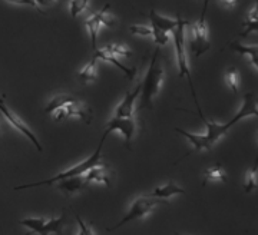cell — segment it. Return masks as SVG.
<instances>
[{
    "label": "cell",
    "mask_w": 258,
    "mask_h": 235,
    "mask_svg": "<svg viewBox=\"0 0 258 235\" xmlns=\"http://www.w3.org/2000/svg\"><path fill=\"white\" fill-rule=\"evenodd\" d=\"M158 47L154 50V54L151 57V64L149 68L145 72V76L141 82V93H139V110H152L154 109V98L157 96L161 86L165 79V72L162 65L158 62V56H159Z\"/></svg>",
    "instance_id": "obj_1"
},
{
    "label": "cell",
    "mask_w": 258,
    "mask_h": 235,
    "mask_svg": "<svg viewBox=\"0 0 258 235\" xmlns=\"http://www.w3.org/2000/svg\"><path fill=\"white\" fill-rule=\"evenodd\" d=\"M108 134L103 132L102 135L101 141L98 144V148L95 149L93 155H91L89 158H86L85 161H82L81 163L78 165H74L71 166L69 169H66L63 172H59L57 175L49 178V180H45V181H39V182H33V184H26V185H20V187H16L15 190L20 191V190H26V188H32V187H42V185H55L56 182L63 181V180H68V178H74V177H81V175H85L88 171H91L92 168L101 165L102 162V148H103V142L106 139Z\"/></svg>",
    "instance_id": "obj_2"
},
{
    "label": "cell",
    "mask_w": 258,
    "mask_h": 235,
    "mask_svg": "<svg viewBox=\"0 0 258 235\" xmlns=\"http://www.w3.org/2000/svg\"><path fill=\"white\" fill-rule=\"evenodd\" d=\"M178 23H176L175 29L171 32V39L174 42V49H175V57L176 65H178V73L181 78H186L189 82L191 91H192L195 103H198L197 95L194 91L192 83V75H191V69H189V62H188V54H186V46H185V27L189 25V22H186L184 19H181V15H178Z\"/></svg>",
    "instance_id": "obj_3"
},
{
    "label": "cell",
    "mask_w": 258,
    "mask_h": 235,
    "mask_svg": "<svg viewBox=\"0 0 258 235\" xmlns=\"http://www.w3.org/2000/svg\"><path fill=\"white\" fill-rule=\"evenodd\" d=\"M68 222L66 212H62V215L57 218H40L32 217L20 219L19 224L28 228V232L25 235L37 234V235H62V231Z\"/></svg>",
    "instance_id": "obj_4"
},
{
    "label": "cell",
    "mask_w": 258,
    "mask_h": 235,
    "mask_svg": "<svg viewBox=\"0 0 258 235\" xmlns=\"http://www.w3.org/2000/svg\"><path fill=\"white\" fill-rule=\"evenodd\" d=\"M162 204H168V202H166L165 199L154 198L149 194L148 195H141V197L132 201L126 215L122 218L116 225L112 226V228H108V231H115V229H118L120 226L126 225L128 222L137 221V219H142V218L149 215L154 209L157 208L158 205H162Z\"/></svg>",
    "instance_id": "obj_5"
},
{
    "label": "cell",
    "mask_w": 258,
    "mask_h": 235,
    "mask_svg": "<svg viewBox=\"0 0 258 235\" xmlns=\"http://www.w3.org/2000/svg\"><path fill=\"white\" fill-rule=\"evenodd\" d=\"M208 2L205 0L204 3V10L201 13V18L198 19L194 25H191V52L195 53L197 57H200L210 49V37H208V26L205 22V15H207V8H208Z\"/></svg>",
    "instance_id": "obj_6"
},
{
    "label": "cell",
    "mask_w": 258,
    "mask_h": 235,
    "mask_svg": "<svg viewBox=\"0 0 258 235\" xmlns=\"http://www.w3.org/2000/svg\"><path fill=\"white\" fill-rule=\"evenodd\" d=\"M109 3H106L102 10L99 12H96V13H93L92 16H89V18L86 19V22H85V26L88 29V33H89V36H91V42H92V47L93 50H96L98 47V36H99V33H101V29L102 26H115V23H116V20L113 16L111 15H108V12H109Z\"/></svg>",
    "instance_id": "obj_7"
},
{
    "label": "cell",
    "mask_w": 258,
    "mask_h": 235,
    "mask_svg": "<svg viewBox=\"0 0 258 235\" xmlns=\"http://www.w3.org/2000/svg\"><path fill=\"white\" fill-rule=\"evenodd\" d=\"M137 128H138V121L137 118H113L109 119V122L106 124V129L105 134H111L113 131H118L122 134L123 139H125V145L126 148L131 149V142L132 138L137 134Z\"/></svg>",
    "instance_id": "obj_8"
},
{
    "label": "cell",
    "mask_w": 258,
    "mask_h": 235,
    "mask_svg": "<svg viewBox=\"0 0 258 235\" xmlns=\"http://www.w3.org/2000/svg\"><path fill=\"white\" fill-rule=\"evenodd\" d=\"M55 115V121H63L69 116H78L82 119L86 125L92 124V109L89 108L85 102L79 99H75L72 102H69L68 105H64L63 108L59 109L57 112L53 113Z\"/></svg>",
    "instance_id": "obj_9"
},
{
    "label": "cell",
    "mask_w": 258,
    "mask_h": 235,
    "mask_svg": "<svg viewBox=\"0 0 258 235\" xmlns=\"http://www.w3.org/2000/svg\"><path fill=\"white\" fill-rule=\"evenodd\" d=\"M0 112H2V115L5 116V119L9 122L12 127L15 128L18 132H20L22 135L26 136L29 141L36 146V149L39 151V152H42V151H43V149H42V145H40V142H39V139L35 136V134L32 132V129H30V128H29L28 125H26V124H25V122H23V121L16 115V113H13V112L8 108V105L5 103V100L3 99H0Z\"/></svg>",
    "instance_id": "obj_10"
},
{
    "label": "cell",
    "mask_w": 258,
    "mask_h": 235,
    "mask_svg": "<svg viewBox=\"0 0 258 235\" xmlns=\"http://www.w3.org/2000/svg\"><path fill=\"white\" fill-rule=\"evenodd\" d=\"M197 105V113H198V116L203 119L204 122H205V127H207V132L204 134V135L208 138V141H210V144L214 146V145L217 144L220 139H221V136H224L228 131H230L232 125H231L230 122L228 124H217V122H212V121H208L207 118L204 116L203 110H201V106H200V103H195Z\"/></svg>",
    "instance_id": "obj_11"
},
{
    "label": "cell",
    "mask_w": 258,
    "mask_h": 235,
    "mask_svg": "<svg viewBox=\"0 0 258 235\" xmlns=\"http://www.w3.org/2000/svg\"><path fill=\"white\" fill-rule=\"evenodd\" d=\"M141 93V83L137 85L134 91H128L125 98L120 100V103L115 108L113 118H134L135 116V102L138 100Z\"/></svg>",
    "instance_id": "obj_12"
},
{
    "label": "cell",
    "mask_w": 258,
    "mask_h": 235,
    "mask_svg": "<svg viewBox=\"0 0 258 235\" xmlns=\"http://www.w3.org/2000/svg\"><path fill=\"white\" fill-rule=\"evenodd\" d=\"M88 181L85 178V175H81V177H74V178H68V180H63V181L56 182V188L60 191L63 195L66 197H72L75 194H79L82 192L83 190L88 188Z\"/></svg>",
    "instance_id": "obj_13"
},
{
    "label": "cell",
    "mask_w": 258,
    "mask_h": 235,
    "mask_svg": "<svg viewBox=\"0 0 258 235\" xmlns=\"http://www.w3.org/2000/svg\"><path fill=\"white\" fill-rule=\"evenodd\" d=\"M112 177H113V171L108 163H101V165L95 166L91 171L85 173V178H86L88 184L96 182V184H103L106 187L112 185Z\"/></svg>",
    "instance_id": "obj_14"
},
{
    "label": "cell",
    "mask_w": 258,
    "mask_h": 235,
    "mask_svg": "<svg viewBox=\"0 0 258 235\" xmlns=\"http://www.w3.org/2000/svg\"><path fill=\"white\" fill-rule=\"evenodd\" d=\"M248 116H257L258 118V106H257V99H255V95L252 92H248L244 95V102H242V106L238 110V113L232 118L230 121V124L234 127L238 121L244 119V118Z\"/></svg>",
    "instance_id": "obj_15"
},
{
    "label": "cell",
    "mask_w": 258,
    "mask_h": 235,
    "mask_svg": "<svg viewBox=\"0 0 258 235\" xmlns=\"http://www.w3.org/2000/svg\"><path fill=\"white\" fill-rule=\"evenodd\" d=\"M92 57L98 59V61H103V62L112 64L113 66H116V68L119 69L120 72L125 73V76L128 78L129 81L135 79V76H137V73H138L137 68H126L125 65H122L119 61L116 59V56H113V54H111L109 52H106V50H105L103 47H102V49H96Z\"/></svg>",
    "instance_id": "obj_16"
},
{
    "label": "cell",
    "mask_w": 258,
    "mask_h": 235,
    "mask_svg": "<svg viewBox=\"0 0 258 235\" xmlns=\"http://www.w3.org/2000/svg\"><path fill=\"white\" fill-rule=\"evenodd\" d=\"M149 20H151V26L157 27V29L166 32V33H171L178 23V19L165 18V16L157 13L154 9H151V12H149Z\"/></svg>",
    "instance_id": "obj_17"
},
{
    "label": "cell",
    "mask_w": 258,
    "mask_h": 235,
    "mask_svg": "<svg viewBox=\"0 0 258 235\" xmlns=\"http://www.w3.org/2000/svg\"><path fill=\"white\" fill-rule=\"evenodd\" d=\"M175 131L178 134L184 135L191 145H192V151H211L212 145L210 144L208 138L205 135H200V134H191V132H186L181 128H175Z\"/></svg>",
    "instance_id": "obj_18"
},
{
    "label": "cell",
    "mask_w": 258,
    "mask_h": 235,
    "mask_svg": "<svg viewBox=\"0 0 258 235\" xmlns=\"http://www.w3.org/2000/svg\"><path fill=\"white\" fill-rule=\"evenodd\" d=\"M179 194H185L184 188L178 187L174 182H169L166 185H162V187H157L155 190L152 191L149 195L154 197V198L159 199H168L171 197H175V195H179Z\"/></svg>",
    "instance_id": "obj_19"
},
{
    "label": "cell",
    "mask_w": 258,
    "mask_h": 235,
    "mask_svg": "<svg viewBox=\"0 0 258 235\" xmlns=\"http://www.w3.org/2000/svg\"><path fill=\"white\" fill-rule=\"evenodd\" d=\"M75 100L74 96H71V95H66V93H59V95H56L53 96L52 99L47 102V105L45 106V113L46 115H50V113H55L57 112L59 109H62L64 105H68L69 102H72Z\"/></svg>",
    "instance_id": "obj_20"
},
{
    "label": "cell",
    "mask_w": 258,
    "mask_h": 235,
    "mask_svg": "<svg viewBox=\"0 0 258 235\" xmlns=\"http://www.w3.org/2000/svg\"><path fill=\"white\" fill-rule=\"evenodd\" d=\"M96 71H98V59L92 57L91 62L83 66V69L78 73V79L83 83L96 81Z\"/></svg>",
    "instance_id": "obj_21"
},
{
    "label": "cell",
    "mask_w": 258,
    "mask_h": 235,
    "mask_svg": "<svg viewBox=\"0 0 258 235\" xmlns=\"http://www.w3.org/2000/svg\"><path fill=\"white\" fill-rule=\"evenodd\" d=\"M210 181H227V172L222 168V165H215V166H211L208 168L207 171L204 172V182L203 187H205Z\"/></svg>",
    "instance_id": "obj_22"
},
{
    "label": "cell",
    "mask_w": 258,
    "mask_h": 235,
    "mask_svg": "<svg viewBox=\"0 0 258 235\" xmlns=\"http://www.w3.org/2000/svg\"><path fill=\"white\" fill-rule=\"evenodd\" d=\"M231 49L235 50L237 53L247 54L249 57V61H251V64L258 69V46H245L234 42V43H231Z\"/></svg>",
    "instance_id": "obj_23"
},
{
    "label": "cell",
    "mask_w": 258,
    "mask_h": 235,
    "mask_svg": "<svg viewBox=\"0 0 258 235\" xmlns=\"http://www.w3.org/2000/svg\"><path fill=\"white\" fill-rule=\"evenodd\" d=\"M258 187V166L252 165L247 171L245 180H244V191L245 194H249Z\"/></svg>",
    "instance_id": "obj_24"
},
{
    "label": "cell",
    "mask_w": 258,
    "mask_h": 235,
    "mask_svg": "<svg viewBox=\"0 0 258 235\" xmlns=\"http://www.w3.org/2000/svg\"><path fill=\"white\" fill-rule=\"evenodd\" d=\"M225 83L234 93H238L240 91V73L235 68H231L225 73Z\"/></svg>",
    "instance_id": "obj_25"
},
{
    "label": "cell",
    "mask_w": 258,
    "mask_h": 235,
    "mask_svg": "<svg viewBox=\"0 0 258 235\" xmlns=\"http://www.w3.org/2000/svg\"><path fill=\"white\" fill-rule=\"evenodd\" d=\"M103 49L111 54H113V56H126V57L132 56V50L129 49L128 46L120 45V43H112V45L105 46Z\"/></svg>",
    "instance_id": "obj_26"
},
{
    "label": "cell",
    "mask_w": 258,
    "mask_h": 235,
    "mask_svg": "<svg viewBox=\"0 0 258 235\" xmlns=\"http://www.w3.org/2000/svg\"><path fill=\"white\" fill-rule=\"evenodd\" d=\"M91 0H71L69 2V10H71V16L72 18H78L82 12L86 10L89 6Z\"/></svg>",
    "instance_id": "obj_27"
},
{
    "label": "cell",
    "mask_w": 258,
    "mask_h": 235,
    "mask_svg": "<svg viewBox=\"0 0 258 235\" xmlns=\"http://www.w3.org/2000/svg\"><path fill=\"white\" fill-rule=\"evenodd\" d=\"M242 26H244V30L241 32V36L242 37L249 36L251 33H255V32H258V19L247 18L245 20H244Z\"/></svg>",
    "instance_id": "obj_28"
},
{
    "label": "cell",
    "mask_w": 258,
    "mask_h": 235,
    "mask_svg": "<svg viewBox=\"0 0 258 235\" xmlns=\"http://www.w3.org/2000/svg\"><path fill=\"white\" fill-rule=\"evenodd\" d=\"M152 27V30H154V40H155V43L158 46H165L168 42H169V39H171V35L169 33H166V32H162V30H159L157 27L151 26Z\"/></svg>",
    "instance_id": "obj_29"
},
{
    "label": "cell",
    "mask_w": 258,
    "mask_h": 235,
    "mask_svg": "<svg viewBox=\"0 0 258 235\" xmlns=\"http://www.w3.org/2000/svg\"><path fill=\"white\" fill-rule=\"evenodd\" d=\"M129 30L132 35H139V36H152L154 30L151 26H141V25H135V26H129Z\"/></svg>",
    "instance_id": "obj_30"
},
{
    "label": "cell",
    "mask_w": 258,
    "mask_h": 235,
    "mask_svg": "<svg viewBox=\"0 0 258 235\" xmlns=\"http://www.w3.org/2000/svg\"><path fill=\"white\" fill-rule=\"evenodd\" d=\"M3 2H8V3H13V5H22V6H32V8L37 9L35 0H3ZM37 10H39V9H37Z\"/></svg>",
    "instance_id": "obj_31"
},
{
    "label": "cell",
    "mask_w": 258,
    "mask_h": 235,
    "mask_svg": "<svg viewBox=\"0 0 258 235\" xmlns=\"http://www.w3.org/2000/svg\"><path fill=\"white\" fill-rule=\"evenodd\" d=\"M35 3H36L37 9H39V6H43V8H52V6L56 3V0H35Z\"/></svg>",
    "instance_id": "obj_32"
},
{
    "label": "cell",
    "mask_w": 258,
    "mask_h": 235,
    "mask_svg": "<svg viewBox=\"0 0 258 235\" xmlns=\"http://www.w3.org/2000/svg\"><path fill=\"white\" fill-rule=\"evenodd\" d=\"M220 3L227 9H234L237 6V0H220Z\"/></svg>",
    "instance_id": "obj_33"
},
{
    "label": "cell",
    "mask_w": 258,
    "mask_h": 235,
    "mask_svg": "<svg viewBox=\"0 0 258 235\" xmlns=\"http://www.w3.org/2000/svg\"><path fill=\"white\" fill-rule=\"evenodd\" d=\"M247 18H248V19H258V0H257V3H255V6L252 8V10H249V13L247 15Z\"/></svg>",
    "instance_id": "obj_34"
},
{
    "label": "cell",
    "mask_w": 258,
    "mask_h": 235,
    "mask_svg": "<svg viewBox=\"0 0 258 235\" xmlns=\"http://www.w3.org/2000/svg\"><path fill=\"white\" fill-rule=\"evenodd\" d=\"M254 165L258 166V152H257V156H255V161H254Z\"/></svg>",
    "instance_id": "obj_35"
},
{
    "label": "cell",
    "mask_w": 258,
    "mask_h": 235,
    "mask_svg": "<svg viewBox=\"0 0 258 235\" xmlns=\"http://www.w3.org/2000/svg\"><path fill=\"white\" fill-rule=\"evenodd\" d=\"M78 235H85V234H83V232H81V231H79V234H78Z\"/></svg>",
    "instance_id": "obj_36"
},
{
    "label": "cell",
    "mask_w": 258,
    "mask_h": 235,
    "mask_svg": "<svg viewBox=\"0 0 258 235\" xmlns=\"http://www.w3.org/2000/svg\"><path fill=\"white\" fill-rule=\"evenodd\" d=\"M175 235H181V234H178V232H176V234Z\"/></svg>",
    "instance_id": "obj_37"
},
{
    "label": "cell",
    "mask_w": 258,
    "mask_h": 235,
    "mask_svg": "<svg viewBox=\"0 0 258 235\" xmlns=\"http://www.w3.org/2000/svg\"><path fill=\"white\" fill-rule=\"evenodd\" d=\"M0 131H2V127H0Z\"/></svg>",
    "instance_id": "obj_38"
}]
</instances>
